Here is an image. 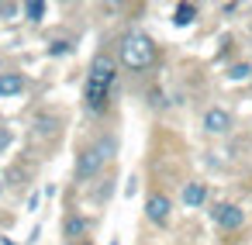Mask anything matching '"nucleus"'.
I'll return each instance as SVG.
<instances>
[{
  "instance_id": "nucleus-1",
  "label": "nucleus",
  "mask_w": 252,
  "mask_h": 245,
  "mask_svg": "<svg viewBox=\"0 0 252 245\" xmlns=\"http://www.w3.org/2000/svg\"><path fill=\"white\" fill-rule=\"evenodd\" d=\"M111 87H114V59L107 52H100L94 62H90V73H87V83H83V100L90 111H104L107 97H111Z\"/></svg>"
},
{
  "instance_id": "nucleus-2",
  "label": "nucleus",
  "mask_w": 252,
  "mask_h": 245,
  "mask_svg": "<svg viewBox=\"0 0 252 245\" xmlns=\"http://www.w3.org/2000/svg\"><path fill=\"white\" fill-rule=\"evenodd\" d=\"M118 52H121V62H125L128 69H135V73L149 69L152 59H156V45H152V38L142 35V31H128V35L121 38Z\"/></svg>"
},
{
  "instance_id": "nucleus-3",
  "label": "nucleus",
  "mask_w": 252,
  "mask_h": 245,
  "mask_svg": "<svg viewBox=\"0 0 252 245\" xmlns=\"http://www.w3.org/2000/svg\"><path fill=\"white\" fill-rule=\"evenodd\" d=\"M118 149V142L111 138V135H104L97 145H90V149H83L80 152V162H76V176L80 180H90V176H97L100 173V166L107 162V155Z\"/></svg>"
},
{
  "instance_id": "nucleus-4",
  "label": "nucleus",
  "mask_w": 252,
  "mask_h": 245,
  "mask_svg": "<svg viewBox=\"0 0 252 245\" xmlns=\"http://www.w3.org/2000/svg\"><path fill=\"white\" fill-rule=\"evenodd\" d=\"M214 224H218L221 231H238V228L245 224V211H242L238 204H218V207H214Z\"/></svg>"
},
{
  "instance_id": "nucleus-5",
  "label": "nucleus",
  "mask_w": 252,
  "mask_h": 245,
  "mask_svg": "<svg viewBox=\"0 0 252 245\" xmlns=\"http://www.w3.org/2000/svg\"><path fill=\"white\" fill-rule=\"evenodd\" d=\"M169 211H173V204H169L166 193H152V197L145 200V217H149L152 224H159V228L169 221Z\"/></svg>"
},
{
  "instance_id": "nucleus-6",
  "label": "nucleus",
  "mask_w": 252,
  "mask_h": 245,
  "mask_svg": "<svg viewBox=\"0 0 252 245\" xmlns=\"http://www.w3.org/2000/svg\"><path fill=\"white\" fill-rule=\"evenodd\" d=\"M204 128H207L211 135H224V131L231 128V114L221 111V107H211V111L204 114Z\"/></svg>"
},
{
  "instance_id": "nucleus-7",
  "label": "nucleus",
  "mask_w": 252,
  "mask_h": 245,
  "mask_svg": "<svg viewBox=\"0 0 252 245\" xmlns=\"http://www.w3.org/2000/svg\"><path fill=\"white\" fill-rule=\"evenodd\" d=\"M21 90H25L21 73H0V97H18Z\"/></svg>"
},
{
  "instance_id": "nucleus-8",
  "label": "nucleus",
  "mask_w": 252,
  "mask_h": 245,
  "mask_svg": "<svg viewBox=\"0 0 252 245\" xmlns=\"http://www.w3.org/2000/svg\"><path fill=\"white\" fill-rule=\"evenodd\" d=\"M204 200H207V186H204V183L193 180V183L183 186V204H187V207H200Z\"/></svg>"
},
{
  "instance_id": "nucleus-9",
  "label": "nucleus",
  "mask_w": 252,
  "mask_h": 245,
  "mask_svg": "<svg viewBox=\"0 0 252 245\" xmlns=\"http://www.w3.org/2000/svg\"><path fill=\"white\" fill-rule=\"evenodd\" d=\"M197 21V7L193 4H180L176 11H173V25L176 28H187V25H193Z\"/></svg>"
},
{
  "instance_id": "nucleus-10",
  "label": "nucleus",
  "mask_w": 252,
  "mask_h": 245,
  "mask_svg": "<svg viewBox=\"0 0 252 245\" xmlns=\"http://www.w3.org/2000/svg\"><path fill=\"white\" fill-rule=\"evenodd\" d=\"M87 228H90V221H87V217H69L63 231H66V238H76V235H83Z\"/></svg>"
},
{
  "instance_id": "nucleus-11",
  "label": "nucleus",
  "mask_w": 252,
  "mask_h": 245,
  "mask_svg": "<svg viewBox=\"0 0 252 245\" xmlns=\"http://www.w3.org/2000/svg\"><path fill=\"white\" fill-rule=\"evenodd\" d=\"M25 14H28V21H42L45 18V4H42V0H28V4H25Z\"/></svg>"
},
{
  "instance_id": "nucleus-12",
  "label": "nucleus",
  "mask_w": 252,
  "mask_h": 245,
  "mask_svg": "<svg viewBox=\"0 0 252 245\" xmlns=\"http://www.w3.org/2000/svg\"><path fill=\"white\" fill-rule=\"evenodd\" d=\"M69 49H73V45H69L66 38H59V42H52V45H49V56H66Z\"/></svg>"
},
{
  "instance_id": "nucleus-13",
  "label": "nucleus",
  "mask_w": 252,
  "mask_h": 245,
  "mask_svg": "<svg viewBox=\"0 0 252 245\" xmlns=\"http://www.w3.org/2000/svg\"><path fill=\"white\" fill-rule=\"evenodd\" d=\"M228 76H231V80H245V76H252V66H231Z\"/></svg>"
},
{
  "instance_id": "nucleus-14",
  "label": "nucleus",
  "mask_w": 252,
  "mask_h": 245,
  "mask_svg": "<svg viewBox=\"0 0 252 245\" xmlns=\"http://www.w3.org/2000/svg\"><path fill=\"white\" fill-rule=\"evenodd\" d=\"M11 145V131H4V128H0V152H4Z\"/></svg>"
},
{
  "instance_id": "nucleus-15",
  "label": "nucleus",
  "mask_w": 252,
  "mask_h": 245,
  "mask_svg": "<svg viewBox=\"0 0 252 245\" xmlns=\"http://www.w3.org/2000/svg\"><path fill=\"white\" fill-rule=\"evenodd\" d=\"M14 11H18V7H14V4H0V18H11V14H14Z\"/></svg>"
},
{
  "instance_id": "nucleus-16",
  "label": "nucleus",
  "mask_w": 252,
  "mask_h": 245,
  "mask_svg": "<svg viewBox=\"0 0 252 245\" xmlns=\"http://www.w3.org/2000/svg\"><path fill=\"white\" fill-rule=\"evenodd\" d=\"M0 190H4V183H0Z\"/></svg>"
},
{
  "instance_id": "nucleus-17",
  "label": "nucleus",
  "mask_w": 252,
  "mask_h": 245,
  "mask_svg": "<svg viewBox=\"0 0 252 245\" xmlns=\"http://www.w3.org/2000/svg\"><path fill=\"white\" fill-rule=\"evenodd\" d=\"M83 245H90V242H83Z\"/></svg>"
}]
</instances>
